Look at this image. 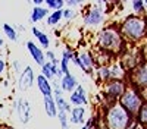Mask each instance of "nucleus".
Instances as JSON below:
<instances>
[{
  "instance_id": "1",
  "label": "nucleus",
  "mask_w": 147,
  "mask_h": 129,
  "mask_svg": "<svg viewBox=\"0 0 147 129\" xmlns=\"http://www.w3.org/2000/svg\"><path fill=\"white\" fill-rule=\"evenodd\" d=\"M107 129H128L132 126V114H129L121 104H112L106 113Z\"/></svg>"
},
{
  "instance_id": "2",
  "label": "nucleus",
  "mask_w": 147,
  "mask_h": 129,
  "mask_svg": "<svg viewBox=\"0 0 147 129\" xmlns=\"http://www.w3.org/2000/svg\"><path fill=\"white\" fill-rule=\"evenodd\" d=\"M121 32L124 34L127 38H129L132 41H138L147 34V21L143 16L131 15L122 22Z\"/></svg>"
},
{
  "instance_id": "3",
  "label": "nucleus",
  "mask_w": 147,
  "mask_h": 129,
  "mask_svg": "<svg viewBox=\"0 0 147 129\" xmlns=\"http://www.w3.org/2000/svg\"><path fill=\"white\" fill-rule=\"evenodd\" d=\"M99 45L106 53H119L124 45V40H122L121 32L115 28H106L99 34Z\"/></svg>"
},
{
  "instance_id": "4",
  "label": "nucleus",
  "mask_w": 147,
  "mask_h": 129,
  "mask_svg": "<svg viewBox=\"0 0 147 129\" xmlns=\"http://www.w3.org/2000/svg\"><path fill=\"white\" fill-rule=\"evenodd\" d=\"M119 104H121L129 114L134 116V114H137V113L140 112L141 106H143L144 103H143V98L140 97L138 91L132 90V88H128V90H125L124 94H122Z\"/></svg>"
},
{
  "instance_id": "5",
  "label": "nucleus",
  "mask_w": 147,
  "mask_h": 129,
  "mask_svg": "<svg viewBox=\"0 0 147 129\" xmlns=\"http://www.w3.org/2000/svg\"><path fill=\"white\" fill-rule=\"evenodd\" d=\"M12 109L15 110L16 116H18V120L22 123V125H27L31 117H32V113H31V104L27 98L24 97H19L13 101V106H12Z\"/></svg>"
},
{
  "instance_id": "6",
  "label": "nucleus",
  "mask_w": 147,
  "mask_h": 129,
  "mask_svg": "<svg viewBox=\"0 0 147 129\" xmlns=\"http://www.w3.org/2000/svg\"><path fill=\"white\" fill-rule=\"evenodd\" d=\"M103 21H105V10L97 3L93 5L84 16V23L87 27H91V28H96V27L102 25Z\"/></svg>"
},
{
  "instance_id": "7",
  "label": "nucleus",
  "mask_w": 147,
  "mask_h": 129,
  "mask_svg": "<svg viewBox=\"0 0 147 129\" xmlns=\"http://www.w3.org/2000/svg\"><path fill=\"white\" fill-rule=\"evenodd\" d=\"M35 74H34V69L31 66H25V69L22 70V74L18 76V90L19 91H28L30 88H32L34 85V81H35Z\"/></svg>"
},
{
  "instance_id": "8",
  "label": "nucleus",
  "mask_w": 147,
  "mask_h": 129,
  "mask_svg": "<svg viewBox=\"0 0 147 129\" xmlns=\"http://www.w3.org/2000/svg\"><path fill=\"white\" fill-rule=\"evenodd\" d=\"M125 92V84L121 79H115V81H109L106 87H105V94L107 97H110L112 100L121 98L122 94Z\"/></svg>"
},
{
  "instance_id": "9",
  "label": "nucleus",
  "mask_w": 147,
  "mask_h": 129,
  "mask_svg": "<svg viewBox=\"0 0 147 129\" xmlns=\"http://www.w3.org/2000/svg\"><path fill=\"white\" fill-rule=\"evenodd\" d=\"M69 103L74 107H85L88 104L87 92H85V88L82 85H78L75 88V91L69 94Z\"/></svg>"
},
{
  "instance_id": "10",
  "label": "nucleus",
  "mask_w": 147,
  "mask_h": 129,
  "mask_svg": "<svg viewBox=\"0 0 147 129\" xmlns=\"http://www.w3.org/2000/svg\"><path fill=\"white\" fill-rule=\"evenodd\" d=\"M25 45H27L28 53H30L31 57H32V60L38 65V66H43V65L46 63V54L43 53V50H41L34 41H27Z\"/></svg>"
},
{
  "instance_id": "11",
  "label": "nucleus",
  "mask_w": 147,
  "mask_h": 129,
  "mask_svg": "<svg viewBox=\"0 0 147 129\" xmlns=\"http://www.w3.org/2000/svg\"><path fill=\"white\" fill-rule=\"evenodd\" d=\"M134 81L141 88H147V62L140 63L134 70Z\"/></svg>"
},
{
  "instance_id": "12",
  "label": "nucleus",
  "mask_w": 147,
  "mask_h": 129,
  "mask_svg": "<svg viewBox=\"0 0 147 129\" xmlns=\"http://www.w3.org/2000/svg\"><path fill=\"white\" fill-rule=\"evenodd\" d=\"M35 82H37V87H38L40 92L43 94V97H53V87L47 78H44L40 74V75H37Z\"/></svg>"
},
{
  "instance_id": "13",
  "label": "nucleus",
  "mask_w": 147,
  "mask_h": 129,
  "mask_svg": "<svg viewBox=\"0 0 147 129\" xmlns=\"http://www.w3.org/2000/svg\"><path fill=\"white\" fill-rule=\"evenodd\" d=\"M78 81L75 78V75H72V74H66L62 76V79H60V88H62V91L65 92H74L75 91V88L78 87Z\"/></svg>"
},
{
  "instance_id": "14",
  "label": "nucleus",
  "mask_w": 147,
  "mask_h": 129,
  "mask_svg": "<svg viewBox=\"0 0 147 129\" xmlns=\"http://www.w3.org/2000/svg\"><path fill=\"white\" fill-rule=\"evenodd\" d=\"M49 15V9L47 7H43V6H35L31 9L30 12V22L31 23H37V22H40L43 21L44 18H47Z\"/></svg>"
},
{
  "instance_id": "15",
  "label": "nucleus",
  "mask_w": 147,
  "mask_h": 129,
  "mask_svg": "<svg viewBox=\"0 0 147 129\" xmlns=\"http://www.w3.org/2000/svg\"><path fill=\"white\" fill-rule=\"evenodd\" d=\"M69 122L74 123V125H82L85 122V114H87V112H85V107H74L69 113Z\"/></svg>"
},
{
  "instance_id": "16",
  "label": "nucleus",
  "mask_w": 147,
  "mask_h": 129,
  "mask_svg": "<svg viewBox=\"0 0 147 129\" xmlns=\"http://www.w3.org/2000/svg\"><path fill=\"white\" fill-rule=\"evenodd\" d=\"M74 59V51L69 50V49H65L62 51V59H60V63H59V68L62 70V74L66 75V74H71L69 72V62Z\"/></svg>"
},
{
  "instance_id": "17",
  "label": "nucleus",
  "mask_w": 147,
  "mask_h": 129,
  "mask_svg": "<svg viewBox=\"0 0 147 129\" xmlns=\"http://www.w3.org/2000/svg\"><path fill=\"white\" fill-rule=\"evenodd\" d=\"M43 104H44V112L49 117H57V106L53 97H43Z\"/></svg>"
},
{
  "instance_id": "18",
  "label": "nucleus",
  "mask_w": 147,
  "mask_h": 129,
  "mask_svg": "<svg viewBox=\"0 0 147 129\" xmlns=\"http://www.w3.org/2000/svg\"><path fill=\"white\" fill-rule=\"evenodd\" d=\"M31 34L34 35L37 40H38L41 47H44L46 50H49V47H50V38H49V35L46 32H43L41 29H38L37 27H32L31 28Z\"/></svg>"
},
{
  "instance_id": "19",
  "label": "nucleus",
  "mask_w": 147,
  "mask_h": 129,
  "mask_svg": "<svg viewBox=\"0 0 147 129\" xmlns=\"http://www.w3.org/2000/svg\"><path fill=\"white\" fill-rule=\"evenodd\" d=\"M80 60H81V68L84 72L91 74L93 66H94V59L91 57L90 53H80Z\"/></svg>"
},
{
  "instance_id": "20",
  "label": "nucleus",
  "mask_w": 147,
  "mask_h": 129,
  "mask_svg": "<svg viewBox=\"0 0 147 129\" xmlns=\"http://www.w3.org/2000/svg\"><path fill=\"white\" fill-rule=\"evenodd\" d=\"M2 31H3V34L7 37V40H9V41H12V43L19 41V34H18V31L15 29V27H13V25H10V23L5 22L3 25H2Z\"/></svg>"
},
{
  "instance_id": "21",
  "label": "nucleus",
  "mask_w": 147,
  "mask_h": 129,
  "mask_svg": "<svg viewBox=\"0 0 147 129\" xmlns=\"http://www.w3.org/2000/svg\"><path fill=\"white\" fill-rule=\"evenodd\" d=\"M109 69H110V76L113 79H122L125 76V68L122 66V63L115 62L112 66H109Z\"/></svg>"
},
{
  "instance_id": "22",
  "label": "nucleus",
  "mask_w": 147,
  "mask_h": 129,
  "mask_svg": "<svg viewBox=\"0 0 147 129\" xmlns=\"http://www.w3.org/2000/svg\"><path fill=\"white\" fill-rule=\"evenodd\" d=\"M63 18V9L62 10H55V12H52L50 15L47 16V25L49 27H55V25H57V23L60 22V19Z\"/></svg>"
},
{
  "instance_id": "23",
  "label": "nucleus",
  "mask_w": 147,
  "mask_h": 129,
  "mask_svg": "<svg viewBox=\"0 0 147 129\" xmlns=\"http://www.w3.org/2000/svg\"><path fill=\"white\" fill-rule=\"evenodd\" d=\"M44 5L47 9H52L55 12V10H62V7L65 6V2L63 0H44Z\"/></svg>"
},
{
  "instance_id": "24",
  "label": "nucleus",
  "mask_w": 147,
  "mask_h": 129,
  "mask_svg": "<svg viewBox=\"0 0 147 129\" xmlns=\"http://www.w3.org/2000/svg\"><path fill=\"white\" fill-rule=\"evenodd\" d=\"M131 6H132V10L137 16H141L144 12H146V6H144V0H134L131 2Z\"/></svg>"
},
{
  "instance_id": "25",
  "label": "nucleus",
  "mask_w": 147,
  "mask_h": 129,
  "mask_svg": "<svg viewBox=\"0 0 147 129\" xmlns=\"http://www.w3.org/2000/svg\"><path fill=\"white\" fill-rule=\"evenodd\" d=\"M99 78H100V81L102 82H109V79H112V76H110V69H109V66H106V65H102L100 68H99Z\"/></svg>"
},
{
  "instance_id": "26",
  "label": "nucleus",
  "mask_w": 147,
  "mask_h": 129,
  "mask_svg": "<svg viewBox=\"0 0 147 129\" xmlns=\"http://www.w3.org/2000/svg\"><path fill=\"white\" fill-rule=\"evenodd\" d=\"M41 75H43L44 78H47L49 81L55 78V75H53V69H52V63H50V62H46V63L41 66Z\"/></svg>"
},
{
  "instance_id": "27",
  "label": "nucleus",
  "mask_w": 147,
  "mask_h": 129,
  "mask_svg": "<svg viewBox=\"0 0 147 129\" xmlns=\"http://www.w3.org/2000/svg\"><path fill=\"white\" fill-rule=\"evenodd\" d=\"M57 119L62 129H69V116L66 112H57Z\"/></svg>"
},
{
  "instance_id": "28",
  "label": "nucleus",
  "mask_w": 147,
  "mask_h": 129,
  "mask_svg": "<svg viewBox=\"0 0 147 129\" xmlns=\"http://www.w3.org/2000/svg\"><path fill=\"white\" fill-rule=\"evenodd\" d=\"M137 116H138V122L141 125H144V128H147V103H144L141 106V109L137 113Z\"/></svg>"
},
{
  "instance_id": "29",
  "label": "nucleus",
  "mask_w": 147,
  "mask_h": 129,
  "mask_svg": "<svg viewBox=\"0 0 147 129\" xmlns=\"http://www.w3.org/2000/svg\"><path fill=\"white\" fill-rule=\"evenodd\" d=\"M12 69H13V72H15V74L21 75V74H22V70L25 69V68H24V65H22L21 60H13V62H12Z\"/></svg>"
},
{
  "instance_id": "30",
  "label": "nucleus",
  "mask_w": 147,
  "mask_h": 129,
  "mask_svg": "<svg viewBox=\"0 0 147 129\" xmlns=\"http://www.w3.org/2000/svg\"><path fill=\"white\" fill-rule=\"evenodd\" d=\"M75 15H77V12L74 10V9H63V18L66 19V21H69V19H72V18H75Z\"/></svg>"
},
{
  "instance_id": "31",
  "label": "nucleus",
  "mask_w": 147,
  "mask_h": 129,
  "mask_svg": "<svg viewBox=\"0 0 147 129\" xmlns=\"http://www.w3.org/2000/svg\"><path fill=\"white\" fill-rule=\"evenodd\" d=\"M5 72H6V60L0 57V76H2Z\"/></svg>"
},
{
  "instance_id": "32",
  "label": "nucleus",
  "mask_w": 147,
  "mask_h": 129,
  "mask_svg": "<svg viewBox=\"0 0 147 129\" xmlns=\"http://www.w3.org/2000/svg\"><path fill=\"white\" fill-rule=\"evenodd\" d=\"M65 5H66V6H69V7L72 9L74 6H81V5H82V2H77V0H68V2H65Z\"/></svg>"
},
{
  "instance_id": "33",
  "label": "nucleus",
  "mask_w": 147,
  "mask_h": 129,
  "mask_svg": "<svg viewBox=\"0 0 147 129\" xmlns=\"http://www.w3.org/2000/svg\"><path fill=\"white\" fill-rule=\"evenodd\" d=\"M30 3H31L34 7H35V6H43V5H44V0H32V2H30Z\"/></svg>"
},
{
  "instance_id": "34",
  "label": "nucleus",
  "mask_w": 147,
  "mask_h": 129,
  "mask_svg": "<svg viewBox=\"0 0 147 129\" xmlns=\"http://www.w3.org/2000/svg\"><path fill=\"white\" fill-rule=\"evenodd\" d=\"M15 27V29L18 31V34L19 32H24V31H25V27H24V25H19V23H16V25H13Z\"/></svg>"
},
{
  "instance_id": "35",
  "label": "nucleus",
  "mask_w": 147,
  "mask_h": 129,
  "mask_svg": "<svg viewBox=\"0 0 147 129\" xmlns=\"http://www.w3.org/2000/svg\"><path fill=\"white\" fill-rule=\"evenodd\" d=\"M3 47H5V41L2 38V35H0V49H3Z\"/></svg>"
},
{
  "instance_id": "36",
  "label": "nucleus",
  "mask_w": 147,
  "mask_h": 129,
  "mask_svg": "<svg viewBox=\"0 0 147 129\" xmlns=\"http://www.w3.org/2000/svg\"><path fill=\"white\" fill-rule=\"evenodd\" d=\"M0 129H13L12 126H6V125H3V126H0Z\"/></svg>"
}]
</instances>
